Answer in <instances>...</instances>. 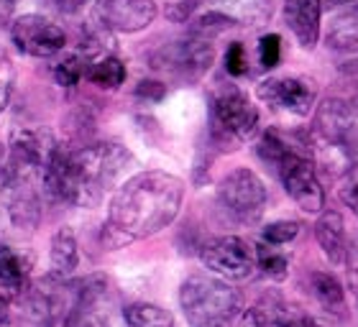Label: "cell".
I'll return each mask as SVG.
<instances>
[{"instance_id": "7", "label": "cell", "mask_w": 358, "mask_h": 327, "mask_svg": "<svg viewBox=\"0 0 358 327\" xmlns=\"http://www.w3.org/2000/svg\"><path fill=\"white\" fill-rule=\"evenodd\" d=\"M217 200L223 210L238 223H254L266 208V187L251 169H233L217 184Z\"/></svg>"}, {"instance_id": "21", "label": "cell", "mask_w": 358, "mask_h": 327, "mask_svg": "<svg viewBox=\"0 0 358 327\" xmlns=\"http://www.w3.org/2000/svg\"><path fill=\"white\" fill-rule=\"evenodd\" d=\"M126 327H174V317L164 307L149 305V302H134L123 310Z\"/></svg>"}, {"instance_id": "20", "label": "cell", "mask_w": 358, "mask_h": 327, "mask_svg": "<svg viewBox=\"0 0 358 327\" xmlns=\"http://www.w3.org/2000/svg\"><path fill=\"white\" fill-rule=\"evenodd\" d=\"M328 44L333 49H356L358 46V8H341L330 23Z\"/></svg>"}, {"instance_id": "27", "label": "cell", "mask_w": 358, "mask_h": 327, "mask_svg": "<svg viewBox=\"0 0 358 327\" xmlns=\"http://www.w3.org/2000/svg\"><path fill=\"white\" fill-rule=\"evenodd\" d=\"M279 57H282V38L276 34H266L259 41V61H262L264 69H274L279 64Z\"/></svg>"}, {"instance_id": "29", "label": "cell", "mask_w": 358, "mask_h": 327, "mask_svg": "<svg viewBox=\"0 0 358 327\" xmlns=\"http://www.w3.org/2000/svg\"><path fill=\"white\" fill-rule=\"evenodd\" d=\"M13 82H15V72H13V61L8 59V54L0 49V110L10 103V92H13Z\"/></svg>"}, {"instance_id": "22", "label": "cell", "mask_w": 358, "mask_h": 327, "mask_svg": "<svg viewBox=\"0 0 358 327\" xmlns=\"http://www.w3.org/2000/svg\"><path fill=\"white\" fill-rule=\"evenodd\" d=\"M310 286H313L315 299H317L328 312H341L345 307L343 286H341V282H338L333 274L313 271V274H310Z\"/></svg>"}, {"instance_id": "1", "label": "cell", "mask_w": 358, "mask_h": 327, "mask_svg": "<svg viewBox=\"0 0 358 327\" xmlns=\"http://www.w3.org/2000/svg\"><path fill=\"white\" fill-rule=\"evenodd\" d=\"M185 200V182L169 171H141L113 194L103 228L105 248L157 235L177 220Z\"/></svg>"}, {"instance_id": "32", "label": "cell", "mask_w": 358, "mask_h": 327, "mask_svg": "<svg viewBox=\"0 0 358 327\" xmlns=\"http://www.w3.org/2000/svg\"><path fill=\"white\" fill-rule=\"evenodd\" d=\"M348 282H351V289L356 294L358 302V261H351V268H348Z\"/></svg>"}, {"instance_id": "4", "label": "cell", "mask_w": 358, "mask_h": 327, "mask_svg": "<svg viewBox=\"0 0 358 327\" xmlns=\"http://www.w3.org/2000/svg\"><path fill=\"white\" fill-rule=\"evenodd\" d=\"M259 131V110L238 87H220L210 100V133L223 149L251 141Z\"/></svg>"}, {"instance_id": "30", "label": "cell", "mask_w": 358, "mask_h": 327, "mask_svg": "<svg viewBox=\"0 0 358 327\" xmlns=\"http://www.w3.org/2000/svg\"><path fill=\"white\" fill-rule=\"evenodd\" d=\"M141 97H149V100H162L164 97V85L162 82H149L143 80L141 85H138V89H136Z\"/></svg>"}, {"instance_id": "28", "label": "cell", "mask_w": 358, "mask_h": 327, "mask_svg": "<svg viewBox=\"0 0 358 327\" xmlns=\"http://www.w3.org/2000/svg\"><path fill=\"white\" fill-rule=\"evenodd\" d=\"M225 69H228V75H233V77H243L248 72L246 46L241 44V41H233V44L228 46V52H225Z\"/></svg>"}, {"instance_id": "2", "label": "cell", "mask_w": 358, "mask_h": 327, "mask_svg": "<svg viewBox=\"0 0 358 327\" xmlns=\"http://www.w3.org/2000/svg\"><path fill=\"white\" fill-rule=\"evenodd\" d=\"M131 154L120 143H90L69 151L59 143L44 174V194L52 202L95 208L128 169Z\"/></svg>"}, {"instance_id": "18", "label": "cell", "mask_w": 358, "mask_h": 327, "mask_svg": "<svg viewBox=\"0 0 358 327\" xmlns=\"http://www.w3.org/2000/svg\"><path fill=\"white\" fill-rule=\"evenodd\" d=\"M26 289H29L26 261L8 243H0V294L6 299H18Z\"/></svg>"}, {"instance_id": "34", "label": "cell", "mask_w": 358, "mask_h": 327, "mask_svg": "<svg viewBox=\"0 0 358 327\" xmlns=\"http://www.w3.org/2000/svg\"><path fill=\"white\" fill-rule=\"evenodd\" d=\"M54 3H57L62 10H69V13H72V10H77V8L83 6L85 0H54Z\"/></svg>"}, {"instance_id": "25", "label": "cell", "mask_w": 358, "mask_h": 327, "mask_svg": "<svg viewBox=\"0 0 358 327\" xmlns=\"http://www.w3.org/2000/svg\"><path fill=\"white\" fill-rule=\"evenodd\" d=\"M297 235H299V223H294V220H276V223L266 225L262 233L264 243H268V245L292 243Z\"/></svg>"}, {"instance_id": "9", "label": "cell", "mask_w": 358, "mask_h": 327, "mask_svg": "<svg viewBox=\"0 0 358 327\" xmlns=\"http://www.w3.org/2000/svg\"><path fill=\"white\" fill-rule=\"evenodd\" d=\"M41 192H44V182L41 179L3 171V177H0V194H3V205L8 210V217H10V223L15 228L34 231L38 225V220H41Z\"/></svg>"}, {"instance_id": "5", "label": "cell", "mask_w": 358, "mask_h": 327, "mask_svg": "<svg viewBox=\"0 0 358 327\" xmlns=\"http://www.w3.org/2000/svg\"><path fill=\"white\" fill-rule=\"evenodd\" d=\"M213 57H215L213 38L189 31L187 38H179V41L166 44L164 49H159L151 57V67L162 69L172 77H182V80H197L210 69Z\"/></svg>"}, {"instance_id": "16", "label": "cell", "mask_w": 358, "mask_h": 327, "mask_svg": "<svg viewBox=\"0 0 358 327\" xmlns=\"http://www.w3.org/2000/svg\"><path fill=\"white\" fill-rule=\"evenodd\" d=\"M315 238L330 263H345L348 261V240H345L343 215L338 210H322L320 220L315 225Z\"/></svg>"}, {"instance_id": "19", "label": "cell", "mask_w": 358, "mask_h": 327, "mask_svg": "<svg viewBox=\"0 0 358 327\" xmlns=\"http://www.w3.org/2000/svg\"><path fill=\"white\" fill-rule=\"evenodd\" d=\"M85 77H87L92 85L103 89H118L123 82H126V67L118 57L113 54H100V57H92L87 59V67H85Z\"/></svg>"}, {"instance_id": "11", "label": "cell", "mask_w": 358, "mask_h": 327, "mask_svg": "<svg viewBox=\"0 0 358 327\" xmlns=\"http://www.w3.org/2000/svg\"><path fill=\"white\" fill-rule=\"evenodd\" d=\"M10 41L23 54H29V57L49 59V57L59 54L67 46V34L52 18L38 13H29L10 23Z\"/></svg>"}, {"instance_id": "24", "label": "cell", "mask_w": 358, "mask_h": 327, "mask_svg": "<svg viewBox=\"0 0 358 327\" xmlns=\"http://www.w3.org/2000/svg\"><path fill=\"white\" fill-rule=\"evenodd\" d=\"M85 67H87V59L80 54H72L54 67V80L59 82L62 87H75L77 82L85 77Z\"/></svg>"}, {"instance_id": "10", "label": "cell", "mask_w": 358, "mask_h": 327, "mask_svg": "<svg viewBox=\"0 0 358 327\" xmlns=\"http://www.w3.org/2000/svg\"><path fill=\"white\" fill-rule=\"evenodd\" d=\"M279 177L287 194L305 212L317 215L325 210V189L317 179V166L307 154H289L279 164Z\"/></svg>"}, {"instance_id": "17", "label": "cell", "mask_w": 358, "mask_h": 327, "mask_svg": "<svg viewBox=\"0 0 358 327\" xmlns=\"http://www.w3.org/2000/svg\"><path fill=\"white\" fill-rule=\"evenodd\" d=\"M80 263V251H77V238L72 228H59L52 238V251H49V276L54 282H67L75 274Z\"/></svg>"}, {"instance_id": "13", "label": "cell", "mask_w": 358, "mask_h": 327, "mask_svg": "<svg viewBox=\"0 0 358 327\" xmlns=\"http://www.w3.org/2000/svg\"><path fill=\"white\" fill-rule=\"evenodd\" d=\"M95 13L103 26L120 34H136L154 23V0H92Z\"/></svg>"}, {"instance_id": "12", "label": "cell", "mask_w": 358, "mask_h": 327, "mask_svg": "<svg viewBox=\"0 0 358 327\" xmlns=\"http://www.w3.org/2000/svg\"><path fill=\"white\" fill-rule=\"evenodd\" d=\"M256 95L274 110H284L289 115H310L315 108V89L307 80L299 77H274L264 80Z\"/></svg>"}, {"instance_id": "26", "label": "cell", "mask_w": 358, "mask_h": 327, "mask_svg": "<svg viewBox=\"0 0 358 327\" xmlns=\"http://www.w3.org/2000/svg\"><path fill=\"white\" fill-rule=\"evenodd\" d=\"M338 197L345 208H351L358 215V164L338 179Z\"/></svg>"}, {"instance_id": "33", "label": "cell", "mask_w": 358, "mask_h": 327, "mask_svg": "<svg viewBox=\"0 0 358 327\" xmlns=\"http://www.w3.org/2000/svg\"><path fill=\"white\" fill-rule=\"evenodd\" d=\"M328 8H333V10H341V8H358V0H322Z\"/></svg>"}, {"instance_id": "6", "label": "cell", "mask_w": 358, "mask_h": 327, "mask_svg": "<svg viewBox=\"0 0 358 327\" xmlns=\"http://www.w3.org/2000/svg\"><path fill=\"white\" fill-rule=\"evenodd\" d=\"M200 259L210 274L225 282H246L259 268L256 248L238 235H220L202 245Z\"/></svg>"}, {"instance_id": "23", "label": "cell", "mask_w": 358, "mask_h": 327, "mask_svg": "<svg viewBox=\"0 0 358 327\" xmlns=\"http://www.w3.org/2000/svg\"><path fill=\"white\" fill-rule=\"evenodd\" d=\"M274 248H276V245H268V243L256 245L259 268H262L266 276H271L274 282H282L284 276H287V259H284L279 251H274Z\"/></svg>"}, {"instance_id": "14", "label": "cell", "mask_w": 358, "mask_h": 327, "mask_svg": "<svg viewBox=\"0 0 358 327\" xmlns=\"http://www.w3.org/2000/svg\"><path fill=\"white\" fill-rule=\"evenodd\" d=\"M238 327H317L315 320L299 307L282 297H266L262 305L248 307L241 314Z\"/></svg>"}, {"instance_id": "3", "label": "cell", "mask_w": 358, "mask_h": 327, "mask_svg": "<svg viewBox=\"0 0 358 327\" xmlns=\"http://www.w3.org/2000/svg\"><path fill=\"white\" fill-rule=\"evenodd\" d=\"M179 305L192 327H233L243 314V297L220 276L194 274L179 289Z\"/></svg>"}, {"instance_id": "31", "label": "cell", "mask_w": 358, "mask_h": 327, "mask_svg": "<svg viewBox=\"0 0 358 327\" xmlns=\"http://www.w3.org/2000/svg\"><path fill=\"white\" fill-rule=\"evenodd\" d=\"M15 3H18V0H0V26H6V23L13 18Z\"/></svg>"}, {"instance_id": "15", "label": "cell", "mask_w": 358, "mask_h": 327, "mask_svg": "<svg viewBox=\"0 0 358 327\" xmlns=\"http://www.w3.org/2000/svg\"><path fill=\"white\" fill-rule=\"evenodd\" d=\"M322 0H287L284 3V23L294 34L302 49H313L320 38Z\"/></svg>"}, {"instance_id": "8", "label": "cell", "mask_w": 358, "mask_h": 327, "mask_svg": "<svg viewBox=\"0 0 358 327\" xmlns=\"http://www.w3.org/2000/svg\"><path fill=\"white\" fill-rule=\"evenodd\" d=\"M57 149H59V143L52 136V131H46V128H23L10 138L6 171L44 182L46 166L52 164Z\"/></svg>"}]
</instances>
